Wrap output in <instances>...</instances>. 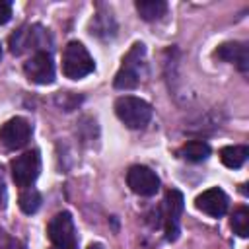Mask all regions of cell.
<instances>
[{
    "label": "cell",
    "mask_w": 249,
    "mask_h": 249,
    "mask_svg": "<svg viewBox=\"0 0 249 249\" xmlns=\"http://www.w3.org/2000/svg\"><path fill=\"white\" fill-rule=\"evenodd\" d=\"M95 62L80 41H70L62 51V74L70 80H80L91 74Z\"/></svg>",
    "instance_id": "obj_1"
},
{
    "label": "cell",
    "mask_w": 249,
    "mask_h": 249,
    "mask_svg": "<svg viewBox=\"0 0 249 249\" xmlns=\"http://www.w3.org/2000/svg\"><path fill=\"white\" fill-rule=\"evenodd\" d=\"M115 115L119 121L128 128H142L152 119V107L148 101L134 97V95H123L115 101Z\"/></svg>",
    "instance_id": "obj_2"
},
{
    "label": "cell",
    "mask_w": 249,
    "mask_h": 249,
    "mask_svg": "<svg viewBox=\"0 0 249 249\" xmlns=\"http://www.w3.org/2000/svg\"><path fill=\"white\" fill-rule=\"evenodd\" d=\"M144 53H146V49H144L142 43L132 45V49L126 53V56L123 58L121 70L115 76V88L117 89H132V88L138 86L140 68H142V62H144Z\"/></svg>",
    "instance_id": "obj_3"
},
{
    "label": "cell",
    "mask_w": 249,
    "mask_h": 249,
    "mask_svg": "<svg viewBox=\"0 0 249 249\" xmlns=\"http://www.w3.org/2000/svg\"><path fill=\"white\" fill-rule=\"evenodd\" d=\"M47 235H49L53 247L78 249L74 220H72L70 212H58L56 216H53L51 222H49V226H47Z\"/></svg>",
    "instance_id": "obj_4"
},
{
    "label": "cell",
    "mask_w": 249,
    "mask_h": 249,
    "mask_svg": "<svg viewBox=\"0 0 249 249\" xmlns=\"http://www.w3.org/2000/svg\"><path fill=\"white\" fill-rule=\"evenodd\" d=\"M10 167H12V177H14L16 185L27 189L39 177V171H41V156H39L37 150L23 152L16 160H12V165Z\"/></svg>",
    "instance_id": "obj_5"
},
{
    "label": "cell",
    "mask_w": 249,
    "mask_h": 249,
    "mask_svg": "<svg viewBox=\"0 0 249 249\" xmlns=\"http://www.w3.org/2000/svg\"><path fill=\"white\" fill-rule=\"evenodd\" d=\"M183 202H185V198L177 189H169L165 193L163 210H161V224H163V231H165L167 241H175L179 235V216L183 212Z\"/></svg>",
    "instance_id": "obj_6"
},
{
    "label": "cell",
    "mask_w": 249,
    "mask_h": 249,
    "mask_svg": "<svg viewBox=\"0 0 249 249\" xmlns=\"http://www.w3.org/2000/svg\"><path fill=\"white\" fill-rule=\"evenodd\" d=\"M23 72H25L27 80L33 82V84H41V86L53 84L54 82V62H53V56L47 51H37L23 64Z\"/></svg>",
    "instance_id": "obj_7"
},
{
    "label": "cell",
    "mask_w": 249,
    "mask_h": 249,
    "mask_svg": "<svg viewBox=\"0 0 249 249\" xmlns=\"http://www.w3.org/2000/svg\"><path fill=\"white\" fill-rule=\"evenodd\" d=\"M126 183L140 196H154L160 191V177L146 165H132L126 173Z\"/></svg>",
    "instance_id": "obj_8"
},
{
    "label": "cell",
    "mask_w": 249,
    "mask_h": 249,
    "mask_svg": "<svg viewBox=\"0 0 249 249\" xmlns=\"http://www.w3.org/2000/svg\"><path fill=\"white\" fill-rule=\"evenodd\" d=\"M31 138V124L23 117H14L0 126V142L8 150L23 148Z\"/></svg>",
    "instance_id": "obj_9"
},
{
    "label": "cell",
    "mask_w": 249,
    "mask_h": 249,
    "mask_svg": "<svg viewBox=\"0 0 249 249\" xmlns=\"http://www.w3.org/2000/svg\"><path fill=\"white\" fill-rule=\"evenodd\" d=\"M228 195L222 191V189H218V187H212V189H206V191H202L196 198H195V206L200 210V212H204V214H208V216H212V218H220V216H224L226 212H228Z\"/></svg>",
    "instance_id": "obj_10"
},
{
    "label": "cell",
    "mask_w": 249,
    "mask_h": 249,
    "mask_svg": "<svg viewBox=\"0 0 249 249\" xmlns=\"http://www.w3.org/2000/svg\"><path fill=\"white\" fill-rule=\"evenodd\" d=\"M214 54H216L218 58H222V60H226V62H230V64H233V66H237L241 72H247V68H249V49H247V45L241 43V41L222 43V45L216 49Z\"/></svg>",
    "instance_id": "obj_11"
},
{
    "label": "cell",
    "mask_w": 249,
    "mask_h": 249,
    "mask_svg": "<svg viewBox=\"0 0 249 249\" xmlns=\"http://www.w3.org/2000/svg\"><path fill=\"white\" fill-rule=\"evenodd\" d=\"M179 156L185 161L198 163V161H204L210 156V146L202 140H189L179 148Z\"/></svg>",
    "instance_id": "obj_12"
},
{
    "label": "cell",
    "mask_w": 249,
    "mask_h": 249,
    "mask_svg": "<svg viewBox=\"0 0 249 249\" xmlns=\"http://www.w3.org/2000/svg\"><path fill=\"white\" fill-rule=\"evenodd\" d=\"M249 156V148L247 146H226L220 150V160L226 167L230 169H237L247 161Z\"/></svg>",
    "instance_id": "obj_13"
},
{
    "label": "cell",
    "mask_w": 249,
    "mask_h": 249,
    "mask_svg": "<svg viewBox=\"0 0 249 249\" xmlns=\"http://www.w3.org/2000/svg\"><path fill=\"white\" fill-rule=\"evenodd\" d=\"M136 10H138L142 19L154 21V19H160L167 12V4L163 0H138Z\"/></svg>",
    "instance_id": "obj_14"
},
{
    "label": "cell",
    "mask_w": 249,
    "mask_h": 249,
    "mask_svg": "<svg viewBox=\"0 0 249 249\" xmlns=\"http://www.w3.org/2000/svg\"><path fill=\"white\" fill-rule=\"evenodd\" d=\"M18 204H19V208L25 214H35L39 210V206H41V195H39V191H35L31 187L23 189V193L18 198Z\"/></svg>",
    "instance_id": "obj_15"
},
{
    "label": "cell",
    "mask_w": 249,
    "mask_h": 249,
    "mask_svg": "<svg viewBox=\"0 0 249 249\" xmlns=\"http://www.w3.org/2000/svg\"><path fill=\"white\" fill-rule=\"evenodd\" d=\"M231 230L239 237H247L249 235V208L247 206H239L233 212V216H231Z\"/></svg>",
    "instance_id": "obj_16"
},
{
    "label": "cell",
    "mask_w": 249,
    "mask_h": 249,
    "mask_svg": "<svg viewBox=\"0 0 249 249\" xmlns=\"http://www.w3.org/2000/svg\"><path fill=\"white\" fill-rule=\"evenodd\" d=\"M10 18H12V4L6 0H0V25L10 21Z\"/></svg>",
    "instance_id": "obj_17"
},
{
    "label": "cell",
    "mask_w": 249,
    "mask_h": 249,
    "mask_svg": "<svg viewBox=\"0 0 249 249\" xmlns=\"http://www.w3.org/2000/svg\"><path fill=\"white\" fill-rule=\"evenodd\" d=\"M6 204V183H4V173L0 167V208H4Z\"/></svg>",
    "instance_id": "obj_18"
},
{
    "label": "cell",
    "mask_w": 249,
    "mask_h": 249,
    "mask_svg": "<svg viewBox=\"0 0 249 249\" xmlns=\"http://www.w3.org/2000/svg\"><path fill=\"white\" fill-rule=\"evenodd\" d=\"M88 249H103V247H101V245H99V243H91V245H89V247H88Z\"/></svg>",
    "instance_id": "obj_19"
},
{
    "label": "cell",
    "mask_w": 249,
    "mask_h": 249,
    "mask_svg": "<svg viewBox=\"0 0 249 249\" xmlns=\"http://www.w3.org/2000/svg\"><path fill=\"white\" fill-rule=\"evenodd\" d=\"M0 58H2V45H0Z\"/></svg>",
    "instance_id": "obj_20"
},
{
    "label": "cell",
    "mask_w": 249,
    "mask_h": 249,
    "mask_svg": "<svg viewBox=\"0 0 249 249\" xmlns=\"http://www.w3.org/2000/svg\"><path fill=\"white\" fill-rule=\"evenodd\" d=\"M51 249H60V247H51Z\"/></svg>",
    "instance_id": "obj_21"
}]
</instances>
